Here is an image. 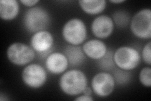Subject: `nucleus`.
Listing matches in <instances>:
<instances>
[{
	"mask_svg": "<svg viewBox=\"0 0 151 101\" xmlns=\"http://www.w3.org/2000/svg\"><path fill=\"white\" fill-rule=\"evenodd\" d=\"M59 85L64 94L76 96L81 94L88 86V78L86 74L81 70L71 69L65 71L61 75Z\"/></svg>",
	"mask_w": 151,
	"mask_h": 101,
	"instance_id": "nucleus-1",
	"label": "nucleus"
},
{
	"mask_svg": "<svg viewBox=\"0 0 151 101\" xmlns=\"http://www.w3.org/2000/svg\"><path fill=\"white\" fill-rule=\"evenodd\" d=\"M50 22L49 13L40 7L36 6L28 9L23 17V25L25 30L33 33L45 31L49 27Z\"/></svg>",
	"mask_w": 151,
	"mask_h": 101,
	"instance_id": "nucleus-2",
	"label": "nucleus"
},
{
	"mask_svg": "<svg viewBox=\"0 0 151 101\" xmlns=\"http://www.w3.org/2000/svg\"><path fill=\"white\" fill-rule=\"evenodd\" d=\"M62 36L68 44L81 45L87 38L86 24L80 18H70L64 23L62 29Z\"/></svg>",
	"mask_w": 151,
	"mask_h": 101,
	"instance_id": "nucleus-3",
	"label": "nucleus"
},
{
	"mask_svg": "<svg viewBox=\"0 0 151 101\" xmlns=\"http://www.w3.org/2000/svg\"><path fill=\"white\" fill-rule=\"evenodd\" d=\"M116 67L126 71H132L137 67L141 61L140 52L130 46H121L113 53Z\"/></svg>",
	"mask_w": 151,
	"mask_h": 101,
	"instance_id": "nucleus-4",
	"label": "nucleus"
},
{
	"mask_svg": "<svg viewBox=\"0 0 151 101\" xmlns=\"http://www.w3.org/2000/svg\"><path fill=\"white\" fill-rule=\"evenodd\" d=\"M130 30L137 38L150 39L151 38V9L143 8L131 18Z\"/></svg>",
	"mask_w": 151,
	"mask_h": 101,
	"instance_id": "nucleus-5",
	"label": "nucleus"
},
{
	"mask_svg": "<svg viewBox=\"0 0 151 101\" xmlns=\"http://www.w3.org/2000/svg\"><path fill=\"white\" fill-rule=\"evenodd\" d=\"M36 52L30 46L22 42H14L7 49V58L16 66H25L34 60Z\"/></svg>",
	"mask_w": 151,
	"mask_h": 101,
	"instance_id": "nucleus-6",
	"label": "nucleus"
},
{
	"mask_svg": "<svg viewBox=\"0 0 151 101\" xmlns=\"http://www.w3.org/2000/svg\"><path fill=\"white\" fill-rule=\"evenodd\" d=\"M22 79L28 87L37 89L43 86L47 80L46 70L37 63H30L23 69Z\"/></svg>",
	"mask_w": 151,
	"mask_h": 101,
	"instance_id": "nucleus-7",
	"label": "nucleus"
},
{
	"mask_svg": "<svg viewBox=\"0 0 151 101\" xmlns=\"http://www.w3.org/2000/svg\"><path fill=\"white\" fill-rule=\"evenodd\" d=\"M30 46L42 59L45 58L52 52L54 44L53 35L47 31L34 33L30 39Z\"/></svg>",
	"mask_w": 151,
	"mask_h": 101,
	"instance_id": "nucleus-8",
	"label": "nucleus"
},
{
	"mask_svg": "<svg viewBox=\"0 0 151 101\" xmlns=\"http://www.w3.org/2000/svg\"><path fill=\"white\" fill-rule=\"evenodd\" d=\"M91 89L98 97L105 98L110 95L115 87L113 76L110 72L101 71L91 80Z\"/></svg>",
	"mask_w": 151,
	"mask_h": 101,
	"instance_id": "nucleus-9",
	"label": "nucleus"
},
{
	"mask_svg": "<svg viewBox=\"0 0 151 101\" xmlns=\"http://www.w3.org/2000/svg\"><path fill=\"white\" fill-rule=\"evenodd\" d=\"M114 27V23L110 17L101 15L93 20L91 29L93 34L98 39H105L112 34Z\"/></svg>",
	"mask_w": 151,
	"mask_h": 101,
	"instance_id": "nucleus-10",
	"label": "nucleus"
},
{
	"mask_svg": "<svg viewBox=\"0 0 151 101\" xmlns=\"http://www.w3.org/2000/svg\"><path fill=\"white\" fill-rule=\"evenodd\" d=\"M45 66L46 70L50 73L60 75L67 70L69 62L63 52H52L46 57Z\"/></svg>",
	"mask_w": 151,
	"mask_h": 101,
	"instance_id": "nucleus-11",
	"label": "nucleus"
},
{
	"mask_svg": "<svg viewBox=\"0 0 151 101\" xmlns=\"http://www.w3.org/2000/svg\"><path fill=\"white\" fill-rule=\"evenodd\" d=\"M82 49L86 57L97 61L105 55L108 48L100 39H90L84 43Z\"/></svg>",
	"mask_w": 151,
	"mask_h": 101,
	"instance_id": "nucleus-12",
	"label": "nucleus"
},
{
	"mask_svg": "<svg viewBox=\"0 0 151 101\" xmlns=\"http://www.w3.org/2000/svg\"><path fill=\"white\" fill-rule=\"evenodd\" d=\"M63 52L67 57L69 66L72 68L81 66L86 61V56L79 46L68 44L65 47Z\"/></svg>",
	"mask_w": 151,
	"mask_h": 101,
	"instance_id": "nucleus-13",
	"label": "nucleus"
},
{
	"mask_svg": "<svg viewBox=\"0 0 151 101\" xmlns=\"http://www.w3.org/2000/svg\"><path fill=\"white\" fill-rule=\"evenodd\" d=\"M20 12V4L17 0L0 1V17L4 21H12L16 18Z\"/></svg>",
	"mask_w": 151,
	"mask_h": 101,
	"instance_id": "nucleus-14",
	"label": "nucleus"
},
{
	"mask_svg": "<svg viewBox=\"0 0 151 101\" xmlns=\"http://www.w3.org/2000/svg\"><path fill=\"white\" fill-rule=\"evenodd\" d=\"M78 3L84 13L91 15H99L106 7L105 0H80Z\"/></svg>",
	"mask_w": 151,
	"mask_h": 101,
	"instance_id": "nucleus-15",
	"label": "nucleus"
},
{
	"mask_svg": "<svg viewBox=\"0 0 151 101\" xmlns=\"http://www.w3.org/2000/svg\"><path fill=\"white\" fill-rule=\"evenodd\" d=\"M114 51L108 49L106 53L101 59L97 60V65L99 69L102 71H112L116 67L114 60H113Z\"/></svg>",
	"mask_w": 151,
	"mask_h": 101,
	"instance_id": "nucleus-16",
	"label": "nucleus"
},
{
	"mask_svg": "<svg viewBox=\"0 0 151 101\" xmlns=\"http://www.w3.org/2000/svg\"><path fill=\"white\" fill-rule=\"evenodd\" d=\"M112 20L118 28H124L130 23L131 18L128 12L125 10H116L112 14Z\"/></svg>",
	"mask_w": 151,
	"mask_h": 101,
	"instance_id": "nucleus-17",
	"label": "nucleus"
},
{
	"mask_svg": "<svg viewBox=\"0 0 151 101\" xmlns=\"http://www.w3.org/2000/svg\"><path fill=\"white\" fill-rule=\"evenodd\" d=\"M111 74L114 78L115 85L119 86H124L128 84L132 80V74L130 71L122 70L115 67Z\"/></svg>",
	"mask_w": 151,
	"mask_h": 101,
	"instance_id": "nucleus-18",
	"label": "nucleus"
},
{
	"mask_svg": "<svg viewBox=\"0 0 151 101\" xmlns=\"http://www.w3.org/2000/svg\"><path fill=\"white\" fill-rule=\"evenodd\" d=\"M140 84L145 87L151 86V68L150 66L144 67L141 70L139 75Z\"/></svg>",
	"mask_w": 151,
	"mask_h": 101,
	"instance_id": "nucleus-19",
	"label": "nucleus"
},
{
	"mask_svg": "<svg viewBox=\"0 0 151 101\" xmlns=\"http://www.w3.org/2000/svg\"><path fill=\"white\" fill-rule=\"evenodd\" d=\"M142 59L146 65L150 66L151 65V42L149 41L144 46L142 50Z\"/></svg>",
	"mask_w": 151,
	"mask_h": 101,
	"instance_id": "nucleus-20",
	"label": "nucleus"
},
{
	"mask_svg": "<svg viewBox=\"0 0 151 101\" xmlns=\"http://www.w3.org/2000/svg\"><path fill=\"white\" fill-rule=\"evenodd\" d=\"M40 1L39 0H20V3L26 7L29 8L36 7Z\"/></svg>",
	"mask_w": 151,
	"mask_h": 101,
	"instance_id": "nucleus-21",
	"label": "nucleus"
},
{
	"mask_svg": "<svg viewBox=\"0 0 151 101\" xmlns=\"http://www.w3.org/2000/svg\"><path fill=\"white\" fill-rule=\"evenodd\" d=\"M74 100L76 101H93L94 100L93 98L91 97V96L86 95L83 94L79 95V96H78V97Z\"/></svg>",
	"mask_w": 151,
	"mask_h": 101,
	"instance_id": "nucleus-22",
	"label": "nucleus"
},
{
	"mask_svg": "<svg viewBox=\"0 0 151 101\" xmlns=\"http://www.w3.org/2000/svg\"><path fill=\"white\" fill-rule=\"evenodd\" d=\"M93 92V90L91 89V88L89 87V86H87L86 88H85L83 90V92L82 94H84V95H89V96H91Z\"/></svg>",
	"mask_w": 151,
	"mask_h": 101,
	"instance_id": "nucleus-23",
	"label": "nucleus"
},
{
	"mask_svg": "<svg viewBox=\"0 0 151 101\" xmlns=\"http://www.w3.org/2000/svg\"><path fill=\"white\" fill-rule=\"evenodd\" d=\"M125 1V0H110V2L111 3H114V4H120L124 3Z\"/></svg>",
	"mask_w": 151,
	"mask_h": 101,
	"instance_id": "nucleus-24",
	"label": "nucleus"
}]
</instances>
